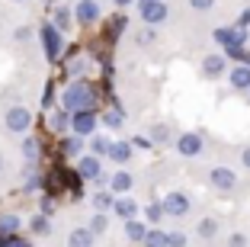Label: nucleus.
<instances>
[{"label":"nucleus","mask_w":250,"mask_h":247,"mask_svg":"<svg viewBox=\"0 0 250 247\" xmlns=\"http://www.w3.org/2000/svg\"><path fill=\"white\" fill-rule=\"evenodd\" d=\"M93 103H96V93L87 80H74L61 93V109H67V112H87V109H93Z\"/></svg>","instance_id":"1"},{"label":"nucleus","mask_w":250,"mask_h":247,"mask_svg":"<svg viewBox=\"0 0 250 247\" xmlns=\"http://www.w3.org/2000/svg\"><path fill=\"white\" fill-rule=\"evenodd\" d=\"M77 174L83 177V180H103V157H96V154H83L81 160H77Z\"/></svg>","instance_id":"7"},{"label":"nucleus","mask_w":250,"mask_h":247,"mask_svg":"<svg viewBox=\"0 0 250 247\" xmlns=\"http://www.w3.org/2000/svg\"><path fill=\"white\" fill-rule=\"evenodd\" d=\"M196 231H199V238H206V241H212L215 234H218V222L215 218H202L196 225Z\"/></svg>","instance_id":"22"},{"label":"nucleus","mask_w":250,"mask_h":247,"mask_svg":"<svg viewBox=\"0 0 250 247\" xmlns=\"http://www.w3.org/2000/svg\"><path fill=\"white\" fill-rule=\"evenodd\" d=\"M67 129L74 132V135H93V129H96V112L93 109H87V112H71V125Z\"/></svg>","instance_id":"10"},{"label":"nucleus","mask_w":250,"mask_h":247,"mask_svg":"<svg viewBox=\"0 0 250 247\" xmlns=\"http://www.w3.org/2000/svg\"><path fill=\"white\" fill-rule=\"evenodd\" d=\"M61 151H64L67 157H74V154H81V151H83V138H81V135H74V138H64Z\"/></svg>","instance_id":"25"},{"label":"nucleus","mask_w":250,"mask_h":247,"mask_svg":"<svg viewBox=\"0 0 250 247\" xmlns=\"http://www.w3.org/2000/svg\"><path fill=\"white\" fill-rule=\"evenodd\" d=\"M116 7H128V3H135V0H112Z\"/></svg>","instance_id":"42"},{"label":"nucleus","mask_w":250,"mask_h":247,"mask_svg":"<svg viewBox=\"0 0 250 247\" xmlns=\"http://www.w3.org/2000/svg\"><path fill=\"white\" fill-rule=\"evenodd\" d=\"M3 125H7V132H13V135H26V132L32 129V112L26 106H10L7 116H3Z\"/></svg>","instance_id":"2"},{"label":"nucleus","mask_w":250,"mask_h":247,"mask_svg":"<svg viewBox=\"0 0 250 247\" xmlns=\"http://www.w3.org/2000/svg\"><path fill=\"white\" fill-rule=\"evenodd\" d=\"M177 154L180 157H199L202 154V135L199 132H183L177 138Z\"/></svg>","instance_id":"8"},{"label":"nucleus","mask_w":250,"mask_h":247,"mask_svg":"<svg viewBox=\"0 0 250 247\" xmlns=\"http://www.w3.org/2000/svg\"><path fill=\"white\" fill-rule=\"evenodd\" d=\"M0 170H3V154H0Z\"/></svg>","instance_id":"43"},{"label":"nucleus","mask_w":250,"mask_h":247,"mask_svg":"<svg viewBox=\"0 0 250 247\" xmlns=\"http://www.w3.org/2000/svg\"><path fill=\"white\" fill-rule=\"evenodd\" d=\"M20 3H22V0H20Z\"/></svg>","instance_id":"44"},{"label":"nucleus","mask_w":250,"mask_h":247,"mask_svg":"<svg viewBox=\"0 0 250 247\" xmlns=\"http://www.w3.org/2000/svg\"><path fill=\"white\" fill-rule=\"evenodd\" d=\"M161 205H164V215H170V218H183L186 212L192 209L186 193H167V196L161 199Z\"/></svg>","instance_id":"5"},{"label":"nucleus","mask_w":250,"mask_h":247,"mask_svg":"<svg viewBox=\"0 0 250 247\" xmlns=\"http://www.w3.org/2000/svg\"><path fill=\"white\" fill-rule=\"evenodd\" d=\"M215 42L225 45V48H244L247 45V29H241V26H225V29H215Z\"/></svg>","instance_id":"4"},{"label":"nucleus","mask_w":250,"mask_h":247,"mask_svg":"<svg viewBox=\"0 0 250 247\" xmlns=\"http://www.w3.org/2000/svg\"><path fill=\"white\" fill-rule=\"evenodd\" d=\"M55 29H58V32H64L67 29V26H71V10H67V7H61L58 10V13H55Z\"/></svg>","instance_id":"28"},{"label":"nucleus","mask_w":250,"mask_h":247,"mask_svg":"<svg viewBox=\"0 0 250 247\" xmlns=\"http://www.w3.org/2000/svg\"><path fill=\"white\" fill-rule=\"evenodd\" d=\"M16 228H20L16 215H0V234H16Z\"/></svg>","instance_id":"27"},{"label":"nucleus","mask_w":250,"mask_h":247,"mask_svg":"<svg viewBox=\"0 0 250 247\" xmlns=\"http://www.w3.org/2000/svg\"><path fill=\"white\" fill-rule=\"evenodd\" d=\"M167 247H186V234L183 231H170L167 234Z\"/></svg>","instance_id":"32"},{"label":"nucleus","mask_w":250,"mask_h":247,"mask_svg":"<svg viewBox=\"0 0 250 247\" xmlns=\"http://www.w3.org/2000/svg\"><path fill=\"white\" fill-rule=\"evenodd\" d=\"M29 36H32V29H29V26H20V29L13 32V39H16V42H26Z\"/></svg>","instance_id":"35"},{"label":"nucleus","mask_w":250,"mask_h":247,"mask_svg":"<svg viewBox=\"0 0 250 247\" xmlns=\"http://www.w3.org/2000/svg\"><path fill=\"white\" fill-rule=\"evenodd\" d=\"M247 93H250V90H247Z\"/></svg>","instance_id":"45"},{"label":"nucleus","mask_w":250,"mask_h":247,"mask_svg":"<svg viewBox=\"0 0 250 247\" xmlns=\"http://www.w3.org/2000/svg\"><path fill=\"white\" fill-rule=\"evenodd\" d=\"M106 225H109L106 212H96V215L90 218V231H93V234H103V231H106Z\"/></svg>","instance_id":"30"},{"label":"nucleus","mask_w":250,"mask_h":247,"mask_svg":"<svg viewBox=\"0 0 250 247\" xmlns=\"http://www.w3.org/2000/svg\"><path fill=\"white\" fill-rule=\"evenodd\" d=\"M167 138H170L167 125H154V129H151V141H167Z\"/></svg>","instance_id":"33"},{"label":"nucleus","mask_w":250,"mask_h":247,"mask_svg":"<svg viewBox=\"0 0 250 247\" xmlns=\"http://www.w3.org/2000/svg\"><path fill=\"white\" fill-rule=\"evenodd\" d=\"M42 55L48 61L61 58V32L55 29V22H45L42 26Z\"/></svg>","instance_id":"3"},{"label":"nucleus","mask_w":250,"mask_h":247,"mask_svg":"<svg viewBox=\"0 0 250 247\" xmlns=\"http://www.w3.org/2000/svg\"><path fill=\"white\" fill-rule=\"evenodd\" d=\"M132 145H138V148H147V145H151V138H145V135H138V138H135Z\"/></svg>","instance_id":"40"},{"label":"nucleus","mask_w":250,"mask_h":247,"mask_svg":"<svg viewBox=\"0 0 250 247\" xmlns=\"http://www.w3.org/2000/svg\"><path fill=\"white\" fill-rule=\"evenodd\" d=\"M109 148H112V141L106 138V135H93V141H90V151H93L96 157H109Z\"/></svg>","instance_id":"20"},{"label":"nucleus","mask_w":250,"mask_h":247,"mask_svg":"<svg viewBox=\"0 0 250 247\" xmlns=\"http://www.w3.org/2000/svg\"><path fill=\"white\" fill-rule=\"evenodd\" d=\"M145 247H167V234L161 231V228H147V234H145Z\"/></svg>","instance_id":"21"},{"label":"nucleus","mask_w":250,"mask_h":247,"mask_svg":"<svg viewBox=\"0 0 250 247\" xmlns=\"http://www.w3.org/2000/svg\"><path fill=\"white\" fill-rule=\"evenodd\" d=\"M231 247H247V238L244 234H231Z\"/></svg>","instance_id":"36"},{"label":"nucleus","mask_w":250,"mask_h":247,"mask_svg":"<svg viewBox=\"0 0 250 247\" xmlns=\"http://www.w3.org/2000/svg\"><path fill=\"white\" fill-rule=\"evenodd\" d=\"M22 157L29 160V164L39 160V141L36 138H22Z\"/></svg>","instance_id":"24"},{"label":"nucleus","mask_w":250,"mask_h":247,"mask_svg":"<svg viewBox=\"0 0 250 247\" xmlns=\"http://www.w3.org/2000/svg\"><path fill=\"white\" fill-rule=\"evenodd\" d=\"M32 231H36V234H48V231H52V228H48V218H45V212L32 218Z\"/></svg>","instance_id":"31"},{"label":"nucleus","mask_w":250,"mask_h":247,"mask_svg":"<svg viewBox=\"0 0 250 247\" xmlns=\"http://www.w3.org/2000/svg\"><path fill=\"white\" fill-rule=\"evenodd\" d=\"M103 125H106V129H122V125H125V112L119 106L106 109V112H103Z\"/></svg>","instance_id":"19"},{"label":"nucleus","mask_w":250,"mask_h":247,"mask_svg":"<svg viewBox=\"0 0 250 247\" xmlns=\"http://www.w3.org/2000/svg\"><path fill=\"white\" fill-rule=\"evenodd\" d=\"M128 157H132V141H112L109 160H116V164H128Z\"/></svg>","instance_id":"17"},{"label":"nucleus","mask_w":250,"mask_h":247,"mask_svg":"<svg viewBox=\"0 0 250 247\" xmlns=\"http://www.w3.org/2000/svg\"><path fill=\"white\" fill-rule=\"evenodd\" d=\"M189 7H192V10H199V13H206V10H212V7H215V0H189Z\"/></svg>","instance_id":"34"},{"label":"nucleus","mask_w":250,"mask_h":247,"mask_svg":"<svg viewBox=\"0 0 250 247\" xmlns=\"http://www.w3.org/2000/svg\"><path fill=\"white\" fill-rule=\"evenodd\" d=\"M83 67H87V61H71V74H83Z\"/></svg>","instance_id":"38"},{"label":"nucleus","mask_w":250,"mask_h":247,"mask_svg":"<svg viewBox=\"0 0 250 247\" xmlns=\"http://www.w3.org/2000/svg\"><path fill=\"white\" fill-rule=\"evenodd\" d=\"M225 71H228L225 55H206V58H202V77L206 80H218Z\"/></svg>","instance_id":"12"},{"label":"nucleus","mask_w":250,"mask_h":247,"mask_svg":"<svg viewBox=\"0 0 250 247\" xmlns=\"http://www.w3.org/2000/svg\"><path fill=\"white\" fill-rule=\"evenodd\" d=\"M145 234H147V225H141L138 218H128L125 222V238L128 241H145Z\"/></svg>","instance_id":"18"},{"label":"nucleus","mask_w":250,"mask_h":247,"mask_svg":"<svg viewBox=\"0 0 250 247\" xmlns=\"http://www.w3.org/2000/svg\"><path fill=\"white\" fill-rule=\"evenodd\" d=\"M112 202H116V196H112L109 189H103V193H96V196H93V205H96V212H106V209H112Z\"/></svg>","instance_id":"23"},{"label":"nucleus","mask_w":250,"mask_h":247,"mask_svg":"<svg viewBox=\"0 0 250 247\" xmlns=\"http://www.w3.org/2000/svg\"><path fill=\"white\" fill-rule=\"evenodd\" d=\"M67 247H93V231L90 228H74L67 234Z\"/></svg>","instance_id":"16"},{"label":"nucleus","mask_w":250,"mask_h":247,"mask_svg":"<svg viewBox=\"0 0 250 247\" xmlns=\"http://www.w3.org/2000/svg\"><path fill=\"white\" fill-rule=\"evenodd\" d=\"M237 26H241V29H247V26H250V10H244V13H241V20H237Z\"/></svg>","instance_id":"39"},{"label":"nucleus","mask_w":250,"mask_h":247,"mask_svg":"<svg viewBox=\"0 0 250 247\" xmlns=\"http://www.w3.org/2000/svg\"><path fill=\"white\" fill-rule=\"evenodd\" d=\"M112 212H116L122 222H128V218L138 215V202H135V199H128V196H116V202H112Z\"/></svg>","instance_id":"15"},{"label":"nucleus","mask_w":250,"mask_h":247,"mask_svg":"<svg viewBox=\"0 0 250 247\" xmlns=\"http://www.w3.org/2000/svg\"><path fill=\"white\" fill-rule=\"evenodd\" d=\"M228 84L234 90H250V65H234L228 67Z\"/></svg>","instance_id":"14"},{"label":"nucleus","mask_w":250,"mask_h":247,"mask_svg":"<svg viewBox=\"0 0 250 247\" xmlns=\"http://www.w3.org/2000/svg\"><path fill=\"white\" fill-rule=\"evenodd\" d=\"M241 160H244V167L250 170V148H244V151H241Z\"/></svg>","instance_id":"41"},{"label":"nucleus","mask_w":250,"mask_h":247,"mask_svg":"<svg viewBox=\"0 0 250 247\" xmlns=\"http://www.w3.org/2000/svg\"><path fill=\"white\" fill-rule=\"evenodd\" d=\"M138 10L147 26H157V22L167 20V3L164 0H138Z\"/></svg>","instance_id":"6"},{"label":"nucleus","mask_w":250,"mask_h":247,"mask_svg":"<svg viewBox=\"0 0 250 247\" xmlns=\"http://www.w3.org/2000/svg\"><path fill=\"white\" fill-rule=\"evenodd\" d=\"M67 125H71V112H67V109H58V112H55V116H52V129L64 132Z\"/></svg>","instance_id":"29"},{"label":"nucleus","mask_w":250,"mask_h":247,"mask_svg":"<svg viewBox=\"0 0 250 247\" xmlns=\"http://www.w3.org/2000/svg\"><path fill=\"white\" fill-rule=\"evenodd\" d=\"M151 39H154V32H151V29L138 32V42H141V45H147V42H151Z\"/></svg>","instance_id":"37"},{"label":"nucleus","mask_w":250,"mask_h":247,"mask_svg":"<svg viewBox=\"0 0 250 247\" xmlns=\"http://www.w3.org/2000/svg\"><path fill=\"white\" fill-rule=\"evenodd\" d=\"M208 183H212L218 193H231V189L237 186V174L231 167H212V174H208Z\"/></svg>","instance_id":"9"},{"label":"nucleus","mask_w":250,"mask_h":247,"mask_svg":"<svg viewBox=\"0 0 250 247\" xmlns=\"http://www.w3.org/2000/svg\"><path fill=\"white\" fill-rule=\"evenodd\" d=\"M74 20L90 26V22H100V0H77L74 7Z\"/></svg>","instance_id":"11"},{"label":"nucleus","mask_w":250,"mask_h":247,"mask_svg":"<svg viewBox=\"0 0 250 247\" xmlns=\"http://www.w3.org/2000/svg\"><path fill=\"white\" fill-rule=\"evenodd\" d=\"M132 183H135V177L128 174V170H116V174L109 177V193L112 196H128Z\"/></svg>","instance_id":"13"},{"label":"nucleus","mask_w":250,"mask_h":247,"mask_svg":"<svg viewBox=\"0 0 250 247\" xmlns=\"http://www.w3.org/2000/svg\"><path fill=\"white\" fill-rule=\"evenodd\" d=\"M145 218H147V225H157V222L164 218V205H161V202L145 205Z\"/></svg>","instance_id":"26"}]
</instances>
